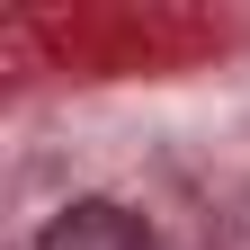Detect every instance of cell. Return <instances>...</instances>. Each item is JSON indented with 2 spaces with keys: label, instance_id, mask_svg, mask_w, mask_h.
Segmentation results:
<instances>
[{
  "label": "cell",
  "instance_id": "1",
  "mask_svg": "<svg viewBox=\"0 0 250 250\" xmlns=\"http://www.w3.org/2000/svg\"><path fill=\"white\" fill-rule=\"evenodd\" d=\"M36 250H161L152 241V224L134 206H116V197H81V206H62L54 224L36 232Z\"/></svg>",
  "mask_w": 250,
  "mask_h": 250
}]
</instances>
